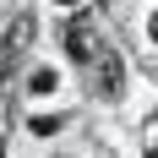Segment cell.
Segmentation results:
<instances>
[{
	"label": "cell",
	"instance_id": "6da1fadb",
	"mask_svg": "<svg viewBox=\"0 0 158 158\" xmlns=\"http://www.w3.org/2000/svg\"><path fill=\"white\" fill-rule=\"evenodd\" d=\"M93 93L104 98V104H114V98H120V87H126V82H120V55H114V49H98L93 55Z\"/></svg>",
	"mask_w": 158,
	"mask_h": 158
},
{
	"label": "cell",
	"instance_id": "7a4b0ae2",
	"mask_svg": "<svg viewBox=\"0 0 158 158\" xmlns=\"http://www.w3.org/2000/svg\"><path fill=\"white\" fill-rule=\"evenodd\" d=\"M65 49H71V60H93L98 55V33H93L87 16H77V22L65 27Z\"/></svg>",
	"mask_w": 158,
	"mask_h": 158
},
{
	"label": "cell",
	"instance_id": "3957f363",
	"mask_svg": "<svg viewBox=\"0 0 158 158\" xmlns=\"http://www.w3.org/2000/svg\"><path fill=\"white\" fill-rule=\"evenodd\" d=\"M27 87H33V93H55V71H33Z\"/></svg>",
	"mask_w": 158,
	"mask_h": 158
},
{
	"label": "cell",
	"instance_id": "277c9868",
	"mask_svg": "<svg viewBox=\"0 0 158 158\" xmlns=\"http://www.w3.org/2000/svg\"><path fill=\"white\" fill-rule=\"evenodd\" d=\"M33 131H38V136H55V131H60V120H55V114H38V120H33Z\"/></svg>",
	"mask_w": 158,
	"mask_h": 158
},
{
	"label": "cell",
	"instance_id": "5b68a950",
	"mask_svg": "<svg viewBox=\"0 0 158 158\" xmlns=\"http://www.w3.org/2000/svg\"><path fill=\"white\" fill-rule=\"evenodd\" d=\"M142 147H147V158H158V120L147 126V136H142Z\"/></svg>",
	"mask_w": 158,
	"mask_h": 158
},
{
	"label": "cell",
	"instance_id": "8992f818",
	"mask_svg": "<svg viewBox=\"0 0 158 158\" xmlns=\"http://www.w3.org/2000/svg\"><path fill=\"white\" fill-rule=\"evenodd\" d=\"M147 38H158V11H153V16H147Z\"/></svg>",
	"mask_w": 158,
	"mask_h": 158
},
{
	"label": "cell",
	"instance_id": "52a82bcc",
	"mask_svg": "<svg viewBox=\"0 0 158 158\" xmlns=\"http://www.w3.org/2000/svg\"><path fill=\"white\" fill-rule=\"evenodd\" d=\"M55 6H82V0H55Z\"/></svg>",
	"mask_w": 158,
	"mask_h": 158
},
{
	"label": "cell",
	"instance_id": "ba28073f",
	"mask_svg": "<svg viewBox=\"0 0 158 158\" xmlns=\"http://www.w3.org/2000/svg\"><path fill=\"white\" fill-rule=\"evenodd\" d=\"M0 158H6V142H0Z\"/></svg>",
	"mask_w": 158,
	"mask_h": 158
}]
</instances>
